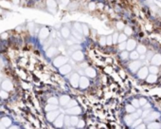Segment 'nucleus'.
<instances>
[{
    "instance_id": "f257e3e1",
    "label": "nucleus",
    "mask_w": 161,
    "mask_h": 129,
    "mask_svg": "<svg viewBox=\"0 0 161 129\" xmlns=\"http://www.w3.org/2000/svg\"><path fill=\"white\" fill-rule=\"evenodd\" d=\"M67 62V58L64 56H57L56 58H54L53 60V66L56 67H61L62 66H64V64H66Z\"/></svg>"
},
{
    "instance_id": "f03ea898",
    "label": "nucleus",
    "mask_w": 161,
    "mask_h": 129,
    "mask_svg": "<svg viewBox=\"0 0 161 129\" xmlns=\"http://www.w3.org/2000/svg\"><path fill=\"white\" fill-rule=\"evenodd\" d=\"M49 34H50L49 30L47 28H46V27H44V28H42L39 30L38 37H39V39L41 40V41H45V40H47V38H49Z\"/></svg>"
},
{
    "instance_id": "7ed1b4c3",
    "label": "nucleus",
    "mask_w": 161,
    "mask_h": 129,
    "mask_svg": "<svg viewBox=\"0 0 161 129\" xmlns=\"http://www.w3.org/2000/svg\"><path fill=\"white\" fill-rule=\"evenodd\" d=\"M60 115V111L56 109V110H52V111H49V112H47V115H46V117H47V120L50 121V123H53L54 121H55V119L59 116Z\"/></svg>"
},
{
    "instance_id": "20e7f679",
    "label": "nucleus",
    "mask_w": 161,
    "mask_h": 129,
    "mask_svg": "<svg viewBox=\"0 0 161 129\" xmlns=\"http://www.w3.org/2000/svg\"><path fill=\"white\" fill-rule=\"evenodd\" d=\"M142 66V62L139 60H135L134 62H131L129 64V69L132 71V72H136L138 71V69H139L140 67H141Z\"/></svg>"
},
{
    "instance_id": "39448f33",
    "label": "nucleus",
    "mask_w": 161,
    "mask_h": 129,
    "mask_svg": "<svg viewBox=\"0 0 161 129\" xmlns=\"http://www.w3.org/2000/svg\"><path fill=\"white\" fill-rule=\"evenodd\" d=\"M80 76H79L78 73H74L71 75L70 79H69V82H70V84L73 87H79L80 86Z\"/></svg>"
},
{
    "instance_id": "423d86ee",
    "label": "nucleus",
    "mask_w": 161,
    "mask_h": 129,
    "mask_svg": "<svg viewBox=\"0 0 161 129\" xmlns=\"http://www.w3.org/2000/svg\"><path fill=\"white\" fill-rule=\"evenodd\" d=\"M148 75H149V67H140L138 71V77L139 79H146Z\"/></svg>"
},
{
    "instance_id": "0eeeda50",
    "label": "nucleus",
    "mask_w": 161,
    "mask_h": 129,
    "mask_svg": "<svg viewBox=\"0 0 161 129\" xmlns=\"http://www.w3.org/2000/svg\"><path fill=\"white\" fill-rule=\"evenodd\" d=\"M66 112L68 115H80L82 113V108L79 106H75L73 107L66 108Z\"/></svg>"
},
{
    "instance_id": "6e6552de",
    "label": "nucleus",
    "mask_w": 161,
    "mask_h": 129,
    "mask_svg": "<svg viewBox=\"0 0 161 129\" xmlns=\"http://www.w3.org/2000/svg\"><path fill=\"white\" fill-rule=\"evenodd\" d=\"M53 124H54V126L58 127V128L63 127L64 124V115L60 114L59 116L55 119V121H53Z\"/></svg>"
},
{
    "instance_id": "1a4fd4ad",
    "label": "nucleus",
    "mask_w": 161,
    "mask_h": 129,
    "mask_svg": "<svg viewBox=\"0 0 161 129\" xmlns=\"http://www.w3.org/2000/svg\"><path fill=\"white\" fill-rule=\"evenodd\" d=\"M12 88H13V84H12V83L10 80L6 79L4 81H2V83H1V89H4V90L9 91V92H10V91L12 90Z\"/></svg>"
},
{
    "instance_id": "9d476101",
    "label": "nucleus",
    "mask_w": 161,
    "mask_h": 129,
    "mask_svg": "<svg viewBox=\"0 0 161 129\" xmlns=\"http://www.w3.org/2000/svg\"><path fill=\"white\" fill-rule=\"evenodd\" d=\"M12 121L9 117H3L0 120V128H9L12 125Z\"/></svg>"
},
{
    "instance_id": "9b49d317",
    "label": "nucleus",
    "mask_w": 161,
    "mask_h": 129,
    "mask_svg": "<svg viewBox=\"0 0 161 129\" xmlns=\"http://www.w3.org/2000/svg\"><path fill=\"white\" fill-rule=\"evenodd\" d=\"M47 7L51 13H55L57 9V3L55 0H47Z\"/></svg>"
},
{
    "instance_id": "f8f14e48",
    "label": "nucleus",
    "mask_w": 161,
    "mask_h": 129,
    "mask_svg": "<svg viewBox=\"0 0 161 129\" xmlns=\"http://www.w3.org/2000/svg\"><path fill=\"white\" fill-rule=\"evenodd\" d=\"M58 52H59V50H58L57 47L54 46H51L47 49L46 55H47V57H49V58H52L53 56H55L56 54H58Z\"/></svg>"
},
{
    "instance_id": "ddd939ff",
    "label": "nucleus",
    "mask_w": 161,
    "mask_h": 129,
    "mask_svg": "<svg viewBox=\"0 0 161 129\" xmlns=\"http://www.w3.org/2000/svg\"><path fill=\"white\" fill-rule=\"evenodd\" d=\"M72 58L74 61H76V62H82L84 58V52L81 51V50H75L72 53Z\"/></svg>"
},
{
    "instance_id": "4468645a",
    "label": "nucleus",
    "mask_w": 161,
    "mask_h": 129,
    "mask_svg": "<svg viewBox=\"0 0 161 129\" xmlns=\"http://www.w3.org/2000/svg\"><path fill=\"white\" fill-rule=\"evenodd\" d=\"M71 70H72V67H71L70 64H67L59 67V72L62 74V75H66V74L71 72Z\"/></svg>"
},
{
    "instance_id": "2eb2a0df",
    "label": "nucleus",
    "mask_w": 161,
    "mask_h": 129,
    "mask_svg": "<svg viewBox=\"0 0 161 129\" xmlns=\"http://www.w3.org/2000/svg\"><path fill=\"white\" fill-rule=\"evenodd\" d=\"M160 117V114L158 113V112H156V111H151V113L147 116L144 120L146 121H155L156 120V119H158Z\"/></svg>"
},
{
    "instance_id": "dca6fc26",
    "label": "nucleus",
    "mask_w": 161,
    "mask_h": 129,
    "mask_svg": "<svg viewBox=\"0 0 161 129\" xmlns=\"http://www.w3.org/2000/svg\"><path fill=\"white\" fill-rule=\"evenodd\" d=\"M80 86L82 89H85V88H87L89 86V80L87 77H84V76H82L80 78Z\"/></svg>"
},
{
    "instance_id": "f3484780",
    "label": "nucleus",
    "mask_w": 161,
    "mask_h": 129,
    "mask_svg": "<svg viewBox=\"0 0 161 129\" xmlns=\"http://www.w3.org/2000/svg\"><path fill=\"white\" fill-rule=\"evenodd\" d=\"M151 63L152 64H155V66H160L161 64V54H155L152 59H151Z\"/></svg>"
},
{
    "instance_id": "a211bd4d",
    "label": "nucleus",
    "mask_w": 161,
    "mask_h": 129,
    "mask_svg": "<svg viewBox=\"0 0 161 129\" xmlns=\"http://www.w3.org/2000/svg\"><path fill=\"white\" fill-rule=\"evenodd\" d=\"M136 47V40L134 39H129L127 41V47H126V49L128 51H132V50H135V49Z\"/></svg>"
},
{
    "instance_id": "6ab92c4d",
    "label": "nucleus",
    "mask_w": 161,
    "mask_h": 129,
    "mask_svg": "<svg viewBox=\"0 0 161 129\" xmlns=\"http://www.w3.org/2000/svg\"><path fill=\"white\" fill-rule=\"evenodd\" d=\"M84 73H85V75L88 76V77H90V78H94V77H96V75H97L96 69H94L93 67H86L85 70H84Z\"/></svg>"
},
{
    "instance_id": "aec40b11",
    "label": "nucleus",
    "mask_w": 161,
    "mask_h": 129,
    "mask_svg": "<svg viewBox=\"0 0 161 129\" xmlns=\"http://www.w3.org/2000/svg\"><path fill=\"white\" fill-rule=\"evenodd\" d=\"M70 97L69 96H67V95H63V96H61L60 97V99H59V104H61V106H66V104L69 103V101H70Z\"/></svg>"
},
{
    "instance_id": "412c9836",
    "label": "nucleus",
    "mask_w": 161,
    "mask_h": 129,
    "mask_svg": "<svg viewBox=\"0 0 161 129\" xmlns=\"http://www.w3.org/2000/svg\"><path fill=\"white\" fill-rule=\"evenodd\" d=\"M61 34L62 36L64 37V38H68V37L70 36L71 34V32H70V30L67 28V27H63V28L61 29Z\"/></svg>"
},
{
    "instance_id": "4be33fe9",
    "label": "nucleus",
    "mask_w": 161,
    "mask_h": 129,
    "mask_svg": "<svg viewBox=\"0 0 161 129\" xmlns=\"http://www.w3.org/2000/svg\"><path fill=\"white\" fill-rule=\"evenodd\" d=\"M146 80H147V82H148V83H156V80H157V76H156V74H153V73L149 74V75L147 76Z\"/></svg>"
},
{
    "instance_id": "5701e85b",
    "label": "nucleus",
    "mask_w": 161,
    "mask_h": 129,
    "mask_svg": "<svg viewBox=\"0 0 161 129\" xmlns=\"http://www.w3.org/2000/svg\"><path fill=\"white\" fill-rule=\"evenodd\" d=\"M124 121H125V124L128 125V126H132L133 124H134V121H135V120L132 118L131 115H127V116H125V118H124Z\"/></svg>"
},
{
    "instance_id": "b1692460",
    "label": "nucleus",
    "mask_w": 161,
    "mask_h": 129,
    "mask_svg": "<svg viewBox=\"0 0 161 129\" xmlns=\"http://www.w3.org/2000/svg\"><path fill=\"white\" fill-rule=\"evenodd\" d=\"M139 55L140 54L138 52V50H132L131 52H130V59H132V60H138L139 59Z\"/></svg>"
},
{
    "instance_id": "393cba45",
    "label": "nucleus",
    "mask_w": 161,
    "mask_h": 129,
    "mask_svg": "<svg viewBox=\"0 0 161 129\" xmlns=\"http://www.w3.org/2000/svg\"><path fill=\"white\" fill-rule=\"evenodd\" d=\"M56 109H58L57 104H47L46 106V107H45V110H46L47 112L52 111V110H56Z\"/></svg>"
},
{
    "instance_id": "a878e982",
    "label": "nucleus",
    "mask_w": 161,
    "mask_h": 129,
    "mask_svg": "<svg viewBox=\"0 0 161 129\" xmlns=\"http://www.w3.org/2000/svg\"><path fill=\"white\" fill-rule=\"evenodd\" d=\"M136 50H138V52L139 54H144L147 51L146 47L143 46V45H138V47H136Z\"/></svg>"
},
{
    "instance_id": "bb28decb",
    "label": "nucleus",
    "mask_w": 161,
    "mask_h": 129,
    "mask_svg": "<svg viewBox=\"0 0 161 129\" xmlns=\"http://www.w3.org/2000/svg\"><path fill=\"white\" fill-rule=\"evenodd\" d=\"M0 98L1 99H8L9 98V91H6L4 89H1L0 90Z\"/></svg>"
},
{
    "instance_id": "cd10ccee",
    "label": "nucleus",
    "mask_w": 161,
    "mask_h": 129,
    "mask_svg": "<svg viewBox=\"0 0 161 129\" xmlns=\"http://www.w3.org/2000/svg\"><path fill=\"white\" fill-rule=\"evenodd\" d=\"M70 120H71V125H74V126H77L79 121H80L76 115H73L72 117H70Z\"/></svg>"
},
{
    "instance_id": "c85d7f7f",
    "label": "nucleus",
    "mask_w": 161,
    "mask_h": 129,
    "mask_svg": "<svg viewBox=\"0 0 161 129\" xmlns=\"http://www.w3.org/2000/svg\"><path fill=\"white\" fill-rule=\"evenodd\" d=\"M136 107L133 106V104H127V106H125V110L127 111V113H133V112H135Z\"/></svg>"
},
{
    "instance_id": "c756f323",
    "label": "nucleus",
    "mask_w": 161,
    "mask_h": 129,
    "mask_svg": "<svg viewBox=\"0 0 161 129\" xmlns=\"http://www.w3.org/2000/svg\"><path fill=\"white\" fill-rule=\"evenodd\" d=\"M74 29L76 30L78 32H80L81 34L83 33V25H81L80 23H75L74 24Z\"/></svg>"
},
{
    "instance_id": "7c9ffc66",
    "label": "nucleus",
    "mask_w": 161,
    "mask_h": 129,
    "mask_svg": "<svg viewBox=\"0 0 161 129\" xmlns=\"http://www.w3.org/2000/svg\"><path fill=\"white\" fill-rule=\"evenodd\" d=\"M149 72L150 73H153V74H156L158 73V69H157V66H155V64H152L150 67H149Z\"/></svg>"
},
{
    "instance_id": "2f4dec72",
    "label": "nucleus",
    "mask_w": 161,
    "mask_h": 129,
    "mask_svg": "<svg viewBox=\"0 0 161 129\" xmlns=\"http://www.w3.org/2000/svg\"><path fill=\"white\" fill-rule=\"evenodd\" d=\"M47 103L49 104H59V100L56 97H50L49 100H47Z\"/></svg>"
},
{
    "instance_id": "473e14b6",
    "label": "nucleus",
    "mask_w": 161,
    "mask_h": 129,
    "mask_svg": "<svg viewBox=\"0 0 161 129\" xmlns=\"http://www.w3.org/2000/svg\"><path fill=\"white\" fill-rule=\"evenodd\" d=\"M129 51L127 50V51H125V50H122V51L121 52V58L122 60H126V59H128L129 58Z\"/></svg>"
},
{
    "instance_id": "72a5a7b5",
    "label": "nucleus",
    "mask_w": 161,
    "mask_h": 129,
    "mask_svg": "<svg viewBox=\"0 0 161 129\" xmlns=\"http://www.w3.org/2000/svg\"><path fill=\"white\" fill-rule=\"evenodd\" d=\"M126 40H127V35H126L125 33H121V34H119V40H118V42H119V43L125 42Z\"/></svg>"
},
{
    "instance_id": "f704fd0d",
    "label": "nucleus",
    "mask_w": 161,
    "mask_h": 129,
    "mask_svg": "<svg viewBox=\"0 0 161 129\" xmlns=\"http://www.w3.org/2000/svg\"><path fill=\"white\" fill-rule=\"evenodd\" d=\"M150 129H155V128H161V125L158 123H150V124L147 126Z\"/></svg>"
},
{
    "instance_id": "c9c22d12",
    "label": "nucleus",
    "mask_w": 161,
    "mask_h": 129,
    "mask_svg": "<svg viewBox=\"0 0 161 129\" xmlns=\"http://www.w3.org/2000/svg\"><path fill=\"white\" fill-rule=\"evenodd\" d=\"M126 47H127V42H121L119 43V49L122 51V50H125L126 49Z\"/></svg>"
},
{
    "instance_id": "e433bc0d",
    "label": "nucleus",
    "mask_w": 161,
    "mask_h": 129,
    "mask_svg": "<svg viewBox=\"0 0 161 129\" xmlns=\"http://www.w3.org/2000/svg\"><path fill=\"white\" fill-rule=\"evenodd\" d=\"M123 30H124V33L126 35H132L133 34V30L130 28V27H125Z\"/></svg>"
},
{
    "instance_id": "4c0bfd02",
    "label": "nucleus",
    "mask_w": 161,
    "mask_h": 129,
    "mask_svg": "<svg viewBox=\"0 0 161 129\" xmlns=\"http://www.w3.org/2000/svg\"><path fill=\"white\" fill-rule=\"evenodd\" d=\"M83 34H84V36H87L89 34V29L86 25H83Z\"/></svg>"
},
{
    "instance_id": "58836bf2",
    "label": "nucleus",
    "mask_w": 161,
    "mask_h": 129,
    "mask_svg": "<svg viewBox=\"0 0 161 129\" xmlns=\"http://www.w3.org/2000/svg\"><path fill=\"white\" fill-rule=\"evenodd\" d=\"M78 106V104H77V102H76V101H74V100H70V101H69V103H68V104H66L67 108H69V107H73V106Z\"/></svg>"
},
{
    "instance_id": "ea45409f",
    "label": "nucleus",
    "mask_w": 161,
    "mask_h": 129,
    "mask_svg": "<svg viewBox=\"0 0 161 129\" xmlns=\"http://www.w3.org/2000/svg\"><path fill=\"white\" fill-rule=\"evenodd\" d=\"M141 123H142V120H141L140 118H138V119H136V120H135V121H134V124H133L132 126H133L134 128H136L138 124H140Z\"/></svg>"
},
{
    "instance_id": "a19ab883",
    "label": "nucleus",
    "mask_w": 161,
    "mask_h": 129,
    "mask_svg": "<svg viewBox=\"0 0 161 129\" xmlns=\"http://www.w3.org/2000/svg\"><path fill=\"white\" fill-rule=\"evenodd\" d=\"M132 104L134 106H135L136 108H138L140 106V104H139V100L138 99H134L132 100Z\"/></svg>"
},
{
    "instance_id": "79ce46f5",
    "label": "nucleus",
    "mask_w": 161,
    "mask_h": 129,
    "mask_svg": "<svg viewBox=\"0 0 161 129\" xmlns=\"http://www.w3.org/2000/svg\"><path fill=\"white\" fill-rule=\"evenodd\" d=\"M99 42H100V45L101 46H105V45H107L106 44V37L105 36H101L100 40H99Z\"/></svg>"
},
{
    "instance_id": "37998d69",
    "label": "nucleus",
    "mask_w": 161,
    "mask_h": 129,
    "mask_svg": "<svg viewBox=\"0 0 161 129\" xmlns=\"http://www.w3.org/2000/svg\"><path fill=\"white\" fill-rule=\"evenodd\" d=\"M64 124H66V126H69L71 124V120H70L69 116H64Z\"/></svg>"
},
{
    "instance_id": "c03bdc74",
    "label": "nucleus",
    "mask_w": 161,
    "mask_h": 129,
    "mask_svg": "<svg viewBox=\"0 0 161 129\" xmlns=\"http://www.w3.org/2000/svg\"><path fill=\"white\" fill-rule=\"evenodd\" d=\"M151 111H152V110H151L150 108H149V109H145V111H143V112H142V116H141V117H142L143 119H145V118H146V117L148 116V115L151 113Z\"/></svg>"
},
{
    "instance_id": "a18cd8bd",
    "label": "nucleus",
    "mask_w": 161,
    "mask_h": 129,
    "mask_svg": "<svg viewBox=\"0 0 161 129\" xmlns=\"http://www.w3.org/2000/svg\"><path fill=\"white\" fill-rule=\"evenodd\" d=\"M106 44H107V45H112V44H113V37H112V35H109V36L106 37Z\"/></svg>"
},
{
    "instance_id": "49530a36",
    "label": "nucleus",
    "mask_w": 161,
    "mask_h": 129,
    "mask_svg": "<svg viewBox=\"0 0 161 129\" xmlns=\"http://www.w3.org/2000/svg\"><path fill=\"white\" fill-rule=\"evenodd\" d=\"M72 33H73L74 37H77V38H78L79 40H82V35H81V33L78 32H76V30H74L73 32H72Z\"/></svg>"
},
{
    "instance_id": "de8ad7c7",
    "label": "nucleus",
    "mask_w": 161,
    "mask_h": 129,
    "mask_svg": "<svg viewBox=\"0 0 161 129\" xmlns=\"http://www.w3.org/2000/svg\"><path fill=\"white\" fill-rule=\"evenodd\" d=\"M119 35L118 33H114V34L112 35L113 37V44H116V43H118V40H119Z\"/></svg>"
},
{
    "instance_id": "09e8293b",
    "label": "nucleus",
    "mask_w": 161,
    "mask_h": 129,
    "mask_svg": "<svg viewBox=\"0 0 161 129\" xmlns=\"http://www.w3.org/2000/svg\"><path fill=\"white\" fill-rule=\"evenodd\" d=\"M9 37V33L8 32H2L1 34H0V38L2 40H5V39H8Z\"/></svg>"
},
{
    "instance_id": "8fccbe9b",
    "label": "nucleus",
    "mask_w": 161,
    "mask_h": 129,
    "mask_svg": "<svg viewBox=\"0 0 161 129\" xmlns=\"http://www.w3.org/2000/svg\"><path fill=\"white\" fill-rule=\"evenodd\" d=\"M139 104H140V106H144L145 104H147V100L145 99V98H140V99H139Z\"/></svg>"
},
{
    "instance_id": "3c124183",
    "label": "nucleus",
    "mask_w": 161,
    "mask_h": 129,
    "mask_svg": "<svg viewBox=\"0 0 161 129\" xmlns=\"http://www.w3.org/2000/svg\"><path fill=\"white\" fill-rule=\"evenodd\" d=\"M117 28L119 29V30H124V24H123L122 22H118L117 23Z\"/></svg>"
},
{
    "instance_id": "603ef678",
    "label": "nucleus",
    "mask_w": 161,
    "mask_h": 129,
    "mask_svg": "<svg viewBox=\"0 0 161 129\" xmlns=\"http://www.w3.org/2000/svg\"><path fill=\"white\" fill-rule=\"evenodd\" d=\"M28 28H29V32H33V29H34V24H33V23L28 24Z\"/></svg>"
},
{
    "instance_id": "864d4df0",
    "label": "nucleus",
    "mask_w": 161,
    "mask_h": 129,
    "mask_svg": "<svg viewBox=\"0 0 161 129\" xmlns=\"http://www.w3.org/2000/svg\"><path fill=\"white\" fill-rule=\"evenodd\" d=\"M84 126V121H79V123L77 124V127L78 128H82Z\"/></svg>"
},
{
    "instance_id": "5fc2aeb1",
    "label": "nucleus",
    "mask_w": 161,
    "mask_h": 129,
    "mask_svg": "<svg viewBox=\"0 0 161 129\" xmlns=\"http://www.w3.org/2000/svg\"><path fill=\"white\" fill-rule=\"evenodd\" d=\"M60 2L63 6H66L69 3V0H60Z\"/></svg>"
},
{
    "instance_id": "6e6d98bb",
    "label": "nucleus",
    "mask_w": 161,
    "mask_h": 129,
    "mask_svg": "<svg viewBox=\"0 0 161 129\" xmlns=\"http://www.w3.org/2000/svg\"><path fill=\"white\" fill-rule=\"evenodd\" d=\"M89 9H90V10H94L95 9V4H94V3H91V4H89Z\"/></svg>"
},
{
    "instance_id": "4d7b16f0",
    "label": "nucleus",
    "mask_w": 161,
    "mask_h": 129,
    "mask_svg": "<svg viewBox=\"0 0 161 129\" xmlns=\"http://www.w3.org/2000/svg\"><path fill=\"white\" fill-rule=\"evenodd\" d=\"M136 128H146V125L145 124H138Z\"/></svg>"
},
{
    "instance_id": "13d9d810",
    "label": "nucleus",
    "mask_w": 161,
    "mask_h": 129,
    "mask_svg": "<svg viewBox=\"0 0 161 129\" xmlns=\"http://www.w3.org/2000/svg\"><path fill=\"white\" fill-rule=\"evenodd\" d=\"M150 107H151V106H150V104H149L148 103H147V104H145V106H144V108H145V109H149Z\"/></svg>"
},
{
    "instance_id": "bf43d9fd",
    "label": "nucleus",
    "mask_w": 161,
    "mask_h": 129,
    "mask_svg": "<svg viewBox=\"0 0 161 129\" xmlns=\"http://www.w3.org/2000/svg\"><path fill=\"white\" fill-rule=\"evenodd\" d=\"M19 1H20V0H12V3H13V4L17 5V4H19Z\"/></svg>"
},
{
    "instance_id": "052dcab7",
    "label": "nucleus",
    "mask_w": 161,
    "mask_h": 129,
    "mask_svg": "<svg viewBox=\"0 0 161 129\" xmlns=\"http://www.w3.org/2000/svg\"><path fill=\"white\" fill-rule=\"evenodd\" d=\"M148 54H149V55H148V58H151V57H153V56L152 51H149V53H148Z\"/></svg>"
},
{
    "instance_id": "680f3d73",
    "label": "nucleus",
    "mask_w": 161,
    "mask_h": 129,
    "mask_svg": "<svg viewBox=\"0 0 161 129\" xmlns=\"http://www.w3.org/2000/svg\"><path fill=\"white\" fill-rule=\"evenodd\" d=\"M10 128H19V126H17V125H13V124H12L11 126H10Z\"/></svg>"
},
{
    "instance_id": "e2e57ef3",
    "label": "nucleus",
    "mask_w": 161,
    "mask_h": 129,
    "mask_svg": "<svg viewBox=\"0 0 161 129\" xmlns=\"http://www.w3.org/2000/svg\"><path fill=\"white\" fill-rule=\"evenodd\" d=\"M3 12V10L1 9V8H0V14H1V13Z\"/></svg>"
},
{
    "instance_id": "0e129e2a",
    "label": "nucleus",
    "mask_w": 161,
    "mask_h": 129,
    "mask_svg": "<svg viewBox=\"0 0 161 129\" xmlns=\"http://www.w3.org/2000/svg\"><path fill=\"white\" fill-rule=\"evenodd\" d=\"M0 90H1V84H0Z\"/></svg>"
},
{
    "instance_id": "69168bd1",
    "label": "nucleus",
    "mask_w": 161,
    "mask_h": 129,
    "mask_svg": "<svg viewBox=\"0 0 161 129\" xmlns=\"http://www.w3.org/2000/svg\"><path fill=\"white\" fill-rule=\"evenodd\" d=\"M159 1H161V0H159Z\"/></svg>"
}]
</instances>
